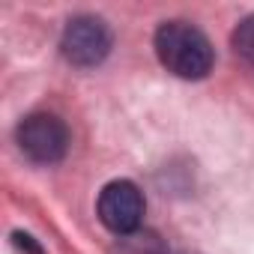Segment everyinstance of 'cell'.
<instances>
[{
	"mask_svg": "<svg viewBox=\"0 0 254 254\" xmlns=\"http://www.w3.org/2000/svg\"><path fill=\"white\" fill-rule=\"evenodd\" d=\"M60 48L75 66H99L111 51V30L96 15H75L63 30Z\"/></svg>",
	"mask_w": 254,
	"mask_h": 254,
	"instance_id": "obj_4",
	"label": "cell"
},
{
	"mask_svg": "<svg viewBox=\"0 0 254 254\" xmlns=\"http://www.w3.org/2000/svg\"><path fill=\"white\" fill-rule=\"evenodd\" d=\"M156 54L168 72H174L177 78H186V81L206 78L212 69L209 39L186 21H165L156 30Z\"/></svg>",
	"mask_w": 254,
	"mask_h": 254,
	"instance_id": "obj_1",
	"label": "cell"
},
{
	"mask_svg": "<svg viewBox=\"0 0 254 254\" xmlns=\"http://www.w3.org/2000/svg\"><path fill=\"white\" fill-rule=\"evenodd\" d=\"M233 51L254 69V15H248V18L233 30Z\"/></svg>",
	"mask_w": 254,
	"mask_h": 254,
	"instance_id": "obj_5",
	"label": "cell"
},
{
	"mask_svg": "<svg viewBox=\"0 0 254 254\" xmlns=\"http://www.w3.org/2000/svg\"><path fill=\"white\" fill-rule=\"evenodd\" d=\"M15 141L21 153L36 165H54L69 150V129L54 114H30L18 123Z\"/></svg>",
	"mask_w": 254,
	"mask_h": 254,
	"instance_id": "obj_2",
	"label": "cell"
},
{
	"mask_svg": "<svg viewBox=\"0 0 254 254\" xmlns=\"http://www.w3.org/2000/svg\"><path fill=\"white\" fill-rule=\"evenodd\" d=\"M96 209L108 230H114L117 236H132L144 221V194L129 180H114L102 189Z\"/></svg>",
	"mask_w": 254,
	"mask_h": 254,
	"instance_id": "obj_3",
	"label": "cell"
},
{
	"mask_svg": "<svg viewBox=\"0 0 254 254\" xmlns=\"http://www.w3.org/2000/svg\"><path fill=\"white\" fill-rule=\"evenodd\" d=\"M15 242H18L21 248H27L30 254H42V248H39V245H33V239H30V236H24V233H15Z\"/></svg>",
	"mask_w": 254,
	"mask_h": 254,
	"instance_id": "obj_6",
	"label": "cell"
}]
</instances>
